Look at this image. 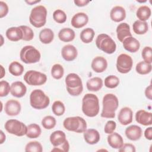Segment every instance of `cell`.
<instances>
[{"label":"cell","instance_id":"cell-48","mask_svg":"<svg viewBox=\"0 0 152 152\" xmlns=\"http://www.w3.org/2000/svg\"><path fill=\"white\" fill-rule=\"evenodd\" d=\"M9 11L8 5L4 1H0V18H2L5 17Z\"/></svg>","mask_w":152,"mask_h":152},{"label":"cell","instance_id":"cell-5","mask_svg":"<svg viewBox=\"0 0 152 152\" xmlns=\"http://www.w3.org/2000/svg\"><path fill=\"white\" fill-rule=\"evenodd\" d=\"M30 103L34 109H43L49 106L50 99L42 90L35 89L30 95Z\"/></svg>","mask_w":152,"mask_h":152},{"label":"cell","instance_id":"cell-18","mask_svg":"<svg viewBox=\"0 0 152 152\" xmlns=\"http://www.w3.org/2000/svg\"><path fill=\"white\" fill-rule=\"evenodd\" d=\"M122 45L125 50L131 53L137 52L140 48V42L132 36L125 38L122 42Z\"/></svg>","mask_w":152,"mask_h":152},{"label":"cell","instance_id":"cell-7","mask_svg":"<svg viewBox=\"0 0 152 152\" xmlns=\"http://www.w3.org/2000/svg\"><path fill=\"white\" fill-rule=\"evenodd\" d=\"M97 48L107 54H112L116 50V45L110 36L105 33L97 36L96 39Z\"/></svg>","mask_w":152,"mask_h":152},{"label":"cell","instance_id":"cell-35","mask_svg":"<svg viewBox=\"0 0 152 152\" xmlns=\"http://www.w3.org/2000/svg\"><path fill=\"white\" fill-rule=\"evenodd\" d=\"M151 64H148L144 61L138 62L135 66V70L137 73L141 75H145L149 74L151 71Z\"/></svg>","mask_w":152,"mask_h":152},{"label":"cell","instance_id":"cell-24","mask_svg":"<svg viewBox=\"0 0 152 152\" xmlns=\"http://www.w3.org/2000/svg\"><path fill=\"white\" fill-rule=\"evenodd\" d=\"M107 142L113 148L119 149L124 144L122 137L117 132H112L107 136Z\"/></svg>","mask_w":152,"mask_h":152},{"label":"cell","instance_id":"cell-43","mask_svg":"<svg viewBox=\"0 0 152 152\" xmlns=\"http://www.w3.org/2000/svg\"><path fill=\"white\" fill-rule=\"evenodd\" d=\"M141 56L144 61L151 64L152 62V50L150 46H145L141 52Z\"/></svg>","mask_w":152,"mask_h":152},{"label":"cell","instance_id":"cell-10","mask_svg":"<svg viewBox=\"0 0 152 152\" xmlns=\"http://www.w3.org/2000/svg\"><path fill=\"white\" fill-rule=\"evenodd\" d=\"M24 80L30 86H41L46 83L47 76L45 74L35 70H29L24 75Z\"/></svg>","mask_w":152,"mask_h":152},{"label":"cell","instance_id":"cell-39","mask_svg":"<svg viewBox=\"0 0 152 152\" xmlns=\"http://www.w3.org/2000/svg\"><path fill=\"white\" fill-rule=\"evenodd\" d=\"M119 84V78L113 75H110L104 79V86L109 88H116Z\"/></svg>","mask_w":152,"mask_h":152},{"label":"cell","instance_id":"cell-45","mask_svg":"<svg viewBox=\"0 0 152 152\" xmlns=\"http://www.w3.org/2000/svg\"><path fill=\"white\" fill-rule=\"evenodd\" d=\"M116 127V124L113 121H108L104 125V131L106 134H110L114 132Z\"/></svg>","mask_w":152,"mask_h":152},{"label":"cell","instance_id":"cell-26","mask_svg":"<svg viewBox=\"0 0 152 152\" xmlns=\"http://www.w3.org/2000/svg\"><path fill=\"white\" fill-rule=\"evenodd\" d=\"M49 139L51 144L54 147L62 145L66 140L65 132L60 130L53 132L50 134Z\"/></svg>","mask_w":152,"mask_h":152},{"label":"cell","instance_id":"cell-6","mask_svg":"<svg viewBox=\"0 0 152 152\" xmlns=\"http://www.w3.org/2000/svg\"><path fill=\"white\" fill-rule=\"evenodd\" d=\"M64 127L69 131L77 133L84 132L87 129V122L80 116L68 117L63 122Z\"/></svg>","mask_w":152,"mask_h":152},{"label":"cell","instance_id":"cell-36","mask_svg":"<svg viewBox=\"0 0 152 152\" xmlns=\"http://www.w3.org/2000/svg\"><path fill=\"white\" fill-rule=\"evenodd\" d=\"M64 74V69L63 66L59 64H54L51 68V75L56 80L61 79Z\"/></svg>","mask_w":152,"mask_h":152},{"label":"cell","instance_id":"cell-32","mask_svg":"<svg viewBox=\"0 0 152 152\" xmlns=\"http://www.w3.org/2000/svg\"><path fill=\"white\" fill-rule=\"evenodd\" d=\"M42 132L40 126L36 124H31L27 126L26 135L29 138H38Z\"/></svg>","mask_w":152,"mask_h":152},{"label":"cell","instance_id":"cell-54","mask_svg":"<svg viewBox=\"0 0 152 152\" xmlns=\"http://www.w3.org/2000/svg\"><path fill=\"white\" fill-rule=\"evenodd\" d=\"M0 66H1V77H0V78H2L4 77V76L5 75V71L4 67H3V66H2V65H1Z\"/></svg>","mask_w":152,"mask_h":152},{"label":"cell","instance_id":"cell-30","mask_svg":"<svg viewBox=\"0 0 152 152\" xmlns=\"http://www.w3.org/2000/svg\"><path fill=\"white\" fill-rule=\"evenodd\" d=\"M151 9L147 5L140 7L136 12V16L140 21H146L151 16Z\"/></svg>","mask_w":152,"mask_h":152},{"label":"cell","instance_id":"cell-47","mask_svg":"<svg viewBox=\"0 0 152 152\" xmlns=\"http://www.w3.org/2000/svg\"><path fill=\"white\" fill-rule=\"evenodd\" d=\"M136 151L135 146L130 143L124 144L119 149L120 152H135Z\"/></svg>","mask_w":152,"mask_h":152},{"label":"cell","instance_id":"cell-28","mask_svg":"<svg viewBox=\"0 0 152 152\" xmlns=\"http://www.w3.org/2000/svg\"><path fill=\"white\" fill-rule=\"evenodd\" d=\"M103 80L101 78L95 77L91 78L86 83V86L88 90L91 91H97L103 87Z\"/></svg>","mask_w":152,"mask_h":152},{"label":"cell","instance_id":"cell-3","mask_svg":"<svg viewBox=\"0 0 152 152\" xmlns=\"http://www.w3.org/2000/svg\"><path fill=\"white\" fill-rule=\"evenodd\" d=\"M65 84L68 93L71 96H79L83 90L82 80L75 73H70L66 75Z\"/></svg>","mask_w":152,"mask_h":152},{"label":"cell","instance_id":"cell-13","mask_svg":"<svg viewBox=\"0 0 152 152\" xmlns=\"http://www.w3.org/2000/svg\"><path fill=\"white\" fill-rule=\"evenodd\" d=\"M133 112L131 108L128 107H122L118 116V119L121 124L127 125L132 122Z\"/></svg>","mask_w":152,"mask_h":152},{"label":"cell","instance_id":"cell-29","mask_svg":"<svg viewBox=\"0 0 152 152\" xmlns=\"http://www.w3.org/2000/svg\"><path fill=\"white\" fill-rule=\"evenodd\" d=\"M40 41L43 44H49L51 43L54 38L53 31L49 28L42 29L39 35Z\"/></svg>","mask_w":152,"mask_h":152},{"label":"cell","instance_id":"cell-25","mask_svg":"<svg viewBox=\"0 0 152 152\" xmlns=\"http://www.w3.org/2000/svg\"><path fill=\"white\" fill-rule=\"evenodd\" d=\"M8 40L12 42H17L23 40V34L20 27H12L8 28L5 33Z\"/></svg>","mask_w":152,"mask_h":152},{"label":"cell","instance_id":"cell-23","mask_svg":"<svg viewBox=\"0 0 152 152\" xmlns=\"http://www.w3.org/2000/svg\"><path fill=\"white\" fill-rule=\"evenodd\" d=\"M110 17L115 22H121L126 17L125 10L121 6H115L110 10Z\"/></svg>","mask_w":152,"mask_h":152},{"label":"cell","instance_id":"cell-12","mask_svg":"<svg viewBox=\"0 0 152 152\" xmlns=\"http://www.w3.org/2000/svg\"><path fill=\"white\" fill-rule=\"evenodd\" d=\"M21 109V106L20 103L14 99H11L8 100L5 104V112L8 116H14L18 115Z\"/></svg>","mask_w":152,"mask_h":152},{"label":"cell","instance_id":"cell-21","mask_svg":"<svg viewBox=\"0 0 152 152\" xmlns=\"http://www.w3.org/2000/svg\"><path fill=\"white\" fill-rule=\"evenodd\" d=\"M116 34L118 39L122 43L124 40L130 36H132L130 31V26L126 23H121L116 27Z\"/></svg>","mask_w":152,"mask_h":152},{"label":"cell","instance_id":"cell-50","mask_svg":"<svg viewBox=\"0 0 152 152\" xmlns=\"http://www.w3.org/2000/svg\"><path fill=\"white\" fill-rule=\"evenodd\" d=\"M144 136L148 140H152V127L150 126L145 129L144 131Z\"/></svg>","mask_w":152,"mask_h":152},{"label":"cell","instance_id":"cell-46","mask_svg":"<svg viewBox=\"0 0 152 152\" xmlns=\"http://www.w3.org/2000/svg\"><path fill=\"white\" fill-rule=\"evenodd\" d=\"M69 150V144L66 140L65 142H64L62 145L54 147L51 151H63V152H68Z\"/></svg>","mask_w":152,"mask_h":152},{"label":"cell","instance_id":"cell-22","mask_svg":"<svg viewBox=\"0 0 152 152\" xmlns=\"http://www.w3.org/2000/svg\"><path fill=\"white\" fill-rule=\"evenodd\" d=\"M83 135L85 141L90 145H93L97 143L100 139L99 132L95 129H86L84 132Z\"/></svg>","mask_w":152,"mask_h":152},{"label":"cell","instance_id":"cell-1","mask_svg":"<svg viewBox=\"0 0 152 152\" xmlns=\"http://www.w3.org/2000/svg\"><path fill=\"white\" fill-rule=\"evenodd\" d=\"M99 101L97 96L92 93L86 94L82 99V111L88 117H94L99 112Z\"/></svg>","mask_w":152,"mask_h":152},{"label":"cell","instance_id":"cell-51","mask_svg":"<svg viewBox=\"0 0 152 152\" xmlns=\"http://www.w3.org/2000/svg\"><path fill=\"white\" fill-rule=\"evenodd\" d=\"M90 1L87 0H75L74 1V4L78 7H84L87 5Z\"/></svg>","mask_w":152,"mask_h":152},{"label":"cell","instance_id":"cell-42","mask_svg":"<svg viewBox=\"0 0 152 152\" xmlns=\"http://www.w3.org/2000/svg\"><path fill=\"white\" fill-rule=\"evenodd\" d=\"M21 29L23 34V40L24 41H30L34 37V32L33 30L27 26H19Z\"/></svg>","mask_w":152,"mask_h":152},{"label":"cell","instance_id":"cell-20","mask_svg":"<svg viewBox=\"0 0 152 152\" xmlns=\"http://www.w3.org/2000/svg\"><path fill=\"white\" fill-rule=\"evenodd\" d=\"M27 92V87L21 81H15L11 85L10 93L12 96L20 98L23 97Z\"/></svg>","mask_w":152,"mask_h":152},{"label":"cell","instance_id":"cell-17","mask_svg":"<svg viewBox=\"0 0 152 152\" xmlns=\"http://www.w3.org/2000/svg\"><path fill=\"white\" fill-rule=\"evenodd\" d=\"M91 66L94 72L97 73H101L106 69L107 67V61L103 56H98L93 59Z\"/></svg>","mask_w":152,"mask_h":152},{"label":"cell","instance_id":"cell-4","mask_svg":"<svg viewBox=\"0 0 152 152\" xmlns=\"http://www.w3.org/2000/svg\"><path fill=\"white\" fill-rule=\"evenodd\" d=\"M46 8L43 5H37L31 9L29 21L32 26L36 28H40L46 24Z\"/></svg>","mask_w":152,"mask_h":152},{"label":"cell","instance_id":"cell-38","mask_svg":"<svg viewBox=\"0 0 152 152\" xmlns=\"http://www.w3.org/2000/svg\"><path fill=\"white\" fill-rule=\"evenodd\" d=\"M52 110L53 114L56 116H61L62 115L65 111V107L64 104L59 101L56 100L53 102L52 106Z\"/></svg>","mask_w":152,"mask_h":152},{"label":"cell","instance_id":"cell-34","mask_svg":"<svg viewBox=\"0 0 152 152\" xmlns=\"http://www.w3.org/2000/svg\"><path fill=\"white\" fill-rule=\"evenodd\" d=\"M9 72L14 76L21 75L24 71V68L22 64L17 61L12 62L8 66Z\"/></svg>","mask_w":152,"mask_h":152},{"label":"cell","instance_id":"cell-15","mask_svg":"<svg viewBox=\"0 0 152 152\" xmlns=\"http://www.w3.org/2000/svg\"><path fill=\"white\" fill-rule=\"evenodd\" d=\"M77 48L72 45H65L61 50L62 57L66 61H74L77 56Z\"/></svg>","mask_w":152,"mask_h":152},{"label":"cell","instance_id":"cell-44","mask_svg":"<svg viewBox=\"0 0 152 152\" xmlns=\"http://www.w3.org/2000/svg\"><path fill=\"white\" fill-rule=\"evenodd\" d=\"M11 90V86L8 82L5 80H2L0 82V96L5 97L7 96Z\"/></svg>","mask_w":152,"mask_h":152},{"label":"cell","instance_id":"cell-53","mask_svg":"<svg viewBox=\"0 0 152 152\" xmlns=\"http://www.w3.org/2000/svg\"><path fill=\"white\" fill-rule=\"evenodd\" d=\"M25 2L27 4H28V5H33V4H35L36 3H38V2H40V1H26Z\"/></svg>","mask_w":152,"mask_h":152},{"label":"cell","instance_id":"cell-8","mask_svg":"<svg viewBox=\"0 0 152 152\" xmlns=\"http://www.w3.org/2000/svg\"><path fill=\"white\" fill-rule=\"evenodd\" d=\"M20 59L25 64H34L38 62L41 58L40 52L31 45L24 46L20 53Z\"/></svg>","mask_w":152,"mask_h":152},{"label":"cell","instance_id":"cell-33","mask_svg":"<svg viewBox=\"0 0 152 152\" xmlns=\"http://www.w3.org/2000/svg\"><path fill=\"white\" fill-rule=\"evenodd\" d=\"M94 31L91 28H86L83 29L80 33V39L84 43H89L91 42L94 37Z\"/></svg>","mask_w":152,"mask_h":152},{"label":"cell","instance_id":"cell-52","mask_svg":"<svg viewBox=\"0 0 152 152\" xmlns=\"http://www.w3.org/2000/svg\"><path fill=\"white\" fill-rule=\"evenodd\" d=\"M0 137H1L0 138V144H2L4 143V142L5 141V139H6V135L2 130L1 131V136H0Z\"/></svg>","mask_w":152,"mask_h":152},{"label":"cell","instance_id":"cell-19","mask_svg":"<svg viewBox=\"0 0 152 152\" xmlns=\"http://www.w3.org/2000/svg\"><path fill=\"white\" fill-rule=\"evenodd\" d=\"M88 21V17L84 12L75 14L71 19V25L76 28H80L85 26Z\"/></svg>","mask_w":152,"mask_h":152},{"label":"cell","instance_id":"cell-27","mask_svg":"<svg viewBox=\"0 0 152 152\" xmlns=\"http://www.w3.org/2000/svg\"><path fill=\"white\" fill-rule=\"evenodd\" d=\"M75 36V31L70 28H62L58 33V38L64 42L72 41Z\"/></svg>","mask_w":152,"mask_h":152},{"label":"cell","instance_id":"cell-9","mask_svg":"<svg viewBox=\"0 0 152 152\" xmlns=\"http://www.w3.org/2000/svg\"><path fill=\"white\" fill-rule=\"evenodd\" d=\"M5 130L11 134L18 137H22L26 135L27 126L22 122L17 119H9L4 125Z\"/></svg>","mask_w":152,"mask_h":152},{"label":"cell","instance_id":"cell-11","mask_svg":"<svg viewBox=\"0 0 152 152\" xmlns=\"http://www.w3.org/2000/svg\"><path fill=\"white\" fill-rule=\"evenodd\" d=\"M133 61L132 58L126 54H120L116 59V69L121 74H126L129 72L132 67Z\"/></svg>","mask_w":152,"mask_h":152},{"label":"cell","instance_id":"cell-31","mask_svg":"<svg viewBox=\"0 0 152 152\" xmlns=\"http://www.w3.org/2000/svg\"><path fill=\"white\" fill-rule=\"evenodd\" d=\"M133 31L137 34H144L148 30V23L146 21L136 20L132 25Z\"/></svg>","mask_w":152,"mask_h":152},{"label":"cell","instance_id":"cell-41","mask_svg":"<svg viewBox=\"0 0 152 152\" xmlns=\"http://www.w3.org/2000/svg\"><path fill=\"white\" fill-rule=\"evenodd\" d=\"M66 18L67 16L65 12L60 9L55 10L53 13V18L58 23L62 24L65 23L66 20Z\"/></svg>","mask_w":152,"mask_h":152},{"label":"cell","instance_id":"cell-55","mask_svg":"<svg viewBox=\"0 0 152 152\" xmlns=\"http://www.w3.org/2000/svg\"><path fill=\"white\" fill-rule=\"evenodd\" d=\"M1 39H2V42H1V46H2V44H3V42H2V40H3V37H2V35H1Z\"/></svg>","mask_w":152,"mask_h":152},{"label":"cell","instance_id":"cell-40","mask_svg":"<svg viewBox=\"0 0 152 152\" xmlns=\"http://www.w3.org/2000/svg\"><path fill=\"white\" fill-rule=\"evenodd\" d=\"M25 151L26 152H42L43 151V147L42 144L36 141H30L27 143L25 147Z\"/></svg>","mask_w":152,"mask_h":152},{"label":"cell","instance_id":"cell-49","mask_svg":"<svg viewBox=\"0 0 152 152\" xmlns=\"http://www.w3.org/2000/svg\"><path fill=\"white\" fill-rule=\"evenodd\" d=\"M145 97L149 100L152 99V86L150 84L148 87H146L145 90Z\"/></svg>","mask_w":152,"mask_h":152},{"label":"cell","instance_id":"cell-2","mask_svg":"<svg viewBox=\"0 0 152 152\" xmlns=\"http://www.w3.org/2000/svg\"><path fill=\"white\" fill-rule=\"evenodd\" d=\"M103 108L101 117L105 118H114L115 111L118 107L119 100L118 97L113 94L108 93L103 97Z\"/></svg>","mask_w":152,"mask_h":152},{"label":"cell","instance_id":"cell-16","mask_svg":"<svg viewBox=\"0 0 152 152\" xmlns=\"http://www.w3.org/2000/svg\"><path fill=\"white\" fill-rule=\"evenodd\" d=\"M142 129L136 125H132L127 127L125 131L126 137L131 141H137L142 136Z\"/></svg>","mask_w":152,"mask_h":152},{"label":"cell","instance_id":"cell-37","mask_svg":"<svg viewBox=\"0 0 152 152\" xmlns=\"http://www.w3.org/2000/svg\"><path fill=\"white\" fill-rule=\"evenodd\" d=\"M41 124L43 127L46 129H51L53 128L56 124V121L55 118L50 115L45 116L42 121Z\"/></svg>","mask_w":152,"mask_h":152},{"label":"cell","instance_id":"cell-14","mask_svg":"<svg viewBox=\"0 0 152 152\" xmlns=\"http://www.w3.org/2000/svg\"><path fill=\"white\" fill-rule=\"evenodd\" d=\"M135 120L141 125H151L152 124V113L144 110H139L135 113Z\"/></svg>","mask_w":152,"mask_h":152}]
</instances>
